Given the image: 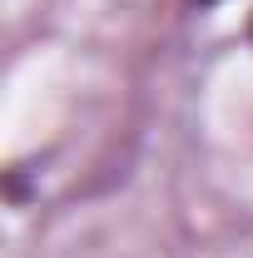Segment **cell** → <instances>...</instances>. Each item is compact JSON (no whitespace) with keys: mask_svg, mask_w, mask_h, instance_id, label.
<instances>
[{"mask_svg":"<svg viewBox=\"0 0 253 258\" xmlns=\"http://www.w3.org/2000/svg\"><path fill=\"white\" fill-rule=\"evenodd\" d=\"M248 45H253V20H248Z\"/></svg>","mask_w":253,"mask_h":258,"instance_id":"cell-2","label":"cell"},{"mask_svg":"<svg viewBox=\"0 0 253 258\" xmlns=\"http://www.w3.org/2000/svg\"><path fill=\"white\" fill-rule=\"evenodd\" d=\"M189 5H199V10H214V5H223V0H189Z\"/></svg>","mask_w":253,"mask_h":258,"instance_id":"cell-1","label":"cell"}]
</instances>
